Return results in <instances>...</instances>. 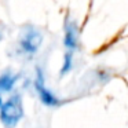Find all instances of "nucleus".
I'll list each match as a JSON object with an SVG mask.
<instances>
[{
    "label": "nucleus",
    "mask_w": 128,
    "mask_h": 128,
    "mask_svg": "<svg viewBox=\"0 0 128 128\" xmlns=\"http://www.w3.org/2000/svg\"><path fill=\"white\" fill-rule=\"evenodd\" d=\"M15 78L11 77L10 74H4L0 77V90H3V91H10L14 84Z\"/></svg>",
    "instance_id": "20e7f679"
},
{
    "label": "nucleus",
    "mask_w": 128,
    "mask_h": 128,
    "mask_svg": "<svg viewBox=\"0 0 128 128\" xmlns=\"http://www.w3.org/2000/svg\"><path fill=\"white\" fill-rule=\"evenodd\" d=\"M43 37L36 29L33 28H26L24 30V33L21 34L20 39V46L22 48L24 52L26 54H33L39 50L40 43H42Z\"/></svg>",
    "instance_id": "f03ea898"
},
{
    "label": "nucleus",
    "mask_w": 128,
    "mask_h": 128,
    "mask_svg": "<svg viewBox=\"0 0 128 128\" xmlns=\"http://www.w3.org/2000/svg\"><path fill=\"white\" fill-rule=\"evenodd\" d=\"M36 90L39 91L40 98H42V100L46 103V105H56V103H58V100H56L55 98H54L52 95H51L50 92H48L47 90L44 88V81H43L42 72H39V74H37V80H36Z\"/></svg>",
    "instance_id": "7ed1b4c3"
},
{
    "label": "nucleus",
    "mask_w": 128,
    "mask_h": 128,
    "mask_svg": "<svg viewBox=\"0 0 128 128\" xmlns=\"http://www.w3.org/2000/svg\"><path fill=\"white\" fill-rule=\"evenodd\" d=\"M0 105H2V99H0Z\"/></svg>",
    "instance_id": "423d86ee"
},
{
    "label": "nucleus",
    "mask_w": 128,
    "mask_h": 128,
    "mask_svg": "<svg viewBox=\"0 0 128 128\" xmlns=\"http://www.w3.org/2000/svg\"><path fill=\"white\" fill-rule=\"evenodd\" d=\"M65 43L69 48H73L76 46V37H74V32H73L72 28L68 26L66 28V39H65Z\"/></svg>",
    "instance_id": "39448f33"
},
{
    "label": "nucleus",
    "mask_w": 128,
    "mask_h": 128,
    "mask_svg": "<svg viewBox=\"0 0 128 128\" xmlns=\"http://www.w3.org/2000/svg\"><path fill=\"white\" fill-rule=\"evenodd\" d=\"M0 117L7 128H12L18 122V120L22 117V103H21V98L18 95L12 96L2 106Z\"/></svg>",
    "instance_id": "f257e3e1"
}]
</instances>
